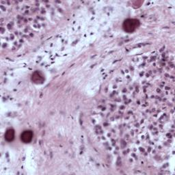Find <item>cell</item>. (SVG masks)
I'll return each instance as SVG.
<instances>
[{
    "mask_svg": "<svg viewBox=\"0 0 175 175\" xmlns=\"http://www.w3.org/2000/svg\"><path fill=\"white\" fill-rule=\"evenodd\" d=\"M32 80L35 83H42L44 80L43 77L38 72H35L32 75Z\"/></svg>",
    "mask_w": 175,
    "mask_h": 175,
    "instance_id": "277c9868",
    "label": "cell"
},
{
    "mask_svg": "<svg viewBox=\"0 0 175 175\" xmlns=\"http://www.w3.org/2000/svg\"><path fill=\"white\" fill-rule=\"evenodd\" d=\"M14 138V131L13 129H10L5 134V139L8 142H12Z\"/></svg>",
    "mask_w": 175,
    "mask_h": 175,
    "instance_id": "3957f363",
    "label": "cell"
},
{
    "mask_svg": "<svg viewBox=\"0 0 175 175\" xmlns=\"http://www.w3.org/2000/svg\"><path fill=\"white\" fill-rule=\"evenodd\" d=\"M32 138H33V132L30 130L23 131L21 135V140L25 143L30 142L31 140H32Z\"/></svg>",
    "mask_w": 175,
    "mask_h": 175,
    "instance_id": "7a4b0ae2",
    "label": "cell"
},
{
    "mask_svg": "<svg viewBox=\"0 0 175 175\" xmlns=\"http://www.w3.org/2000/svg\"><path fill=\"white\" fill-rule=\"evenodd\" d=\"M140 25V22L137 19H129L125 21L123 23V29L127 32L131 33L134 31Z\"/></svg>",
    "mask_w": 175,
    "mask_h": 175,
    "instance_id": "6da1fadb",
    "label": "cell"
}]
</instances>
